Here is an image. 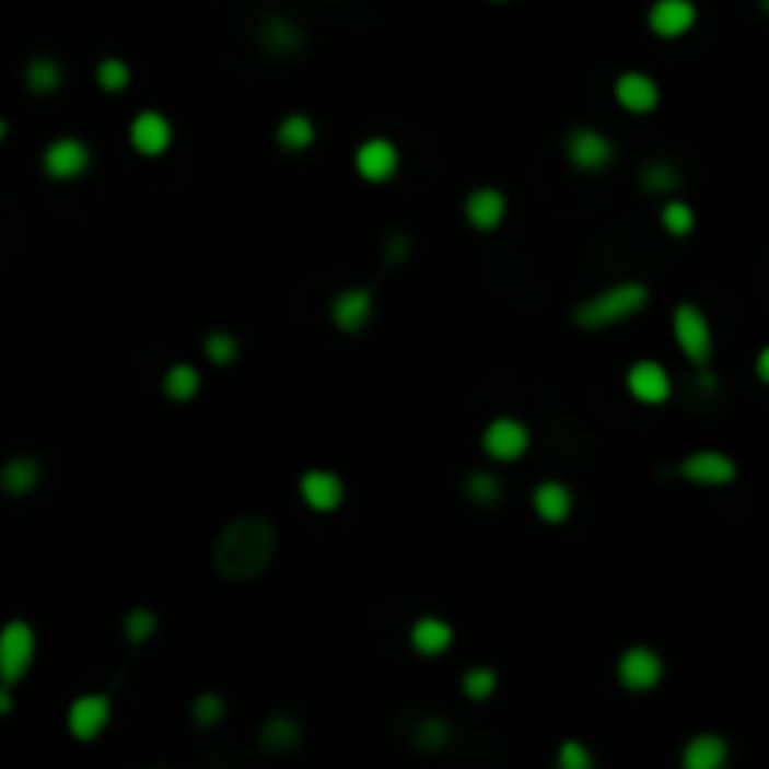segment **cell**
<instances>
[{
  "instance_id": "cell-1",
  "label": "cell",
  "mask_w": 769,
  "mask_h": 769,
  "mask_svg": "<svg viewBox=\"0 0 769 769\" xmlns=\"http://www.w3.org/2000/svg\"><path fill=\"white\" fill-rule=\"evenodd\" d=\"M275 548H278L275 526L267 519H259V514H244V519L230 522L214 537L211 567L230 582H248L267 571L270 559H275Z\"/></svg>"
},
{
  "instance_id": "cell-2",
  "label": "cell",
  "mask_w": 769,
  "mask_h": 769,
  "mask_svg": "<svg viewBox=\"0 0 769 769\" xmlns=\"http://www.w3.org/2000/svg\"><path fill=\"white\" fill-rule=\"evenodd\" d=\"M645 301H650V290H645L642 282L611 286V290H601L597 296H590L585 304H579V308H574V323L585 330L611 327V323L631 319L634 312H642Z\"/></svg>"
},
{
  "instance_id": "cell-3",
  "label": "cell",
  "mask_w": 769,
  "mask_h": 769,
  "mask_svg": "<svg viewBox=\"0 0 769 769\" xmlns=\"http://www.w3.org/2000/svg\"><path fill=\"white\" fill-rule=\"evenodd\" d=\"M34 661V627L23 619H12L0 634V672H4V687L20 684V676Z\"/></svg>"
},
{
  "instance_id": "cell-4",
  "label": "cell",
  "mask_w": 769,
  "mask_h": 769,
  "mask_svg": "<svg viewBox=\"0 0 769 769\" xmlns=\"http://www.w3.org/2000/svg\"><path fill=\"white\" fill-rule=\"evenodd\" d=\"M676 342L695 364L710 361V349H713L710 319H706L695 304H679L676 308Z\"/></svg>"
},
{
  "instance_id": "cell-5",
  "label": "cell",
  "mask_w": 769,
  "mask_h": 769,
  "mask_svg": "<svg viewBox=\"0 0 769 769\" xmlns=\"http://www.w3.org/2000/svg\"><path fill=\"white\" fill-rule=\"evenodd\" d=\"M664 676V664L650 645H631V650L619 657V684L627 690H650L657 687Z\"/></svg>"
},
{
  "instance_id": "cell-6",
  "label": "cell",
  "mask_w": 769,
  "mask_h": 769,
  "mask_svg": "<svg viewBox=\"0 0 769 769\" xmlns=\"http://www.w3.org/2000/svg\"><path fill=\"white\" fill-rule=\"evenodd\" d=\"M529 447V432L522 421H511V417H500L485 428V451L492 454L496 462H514L522 458Z\"/></svg>"
},
{
  "instance_id": "cell-7",
  "label": "cell",
  "mask_w": 769,
  "mask_h": 769,
  "mask_svg": "<svg viewBox=\"0 0 769 769\" xmlns=\"http://www.w3.org/2000/svg\"><path fill=\"white\" fill-rule=\"evenodd\" d=\"M357 173H361L364 180H372V185H383V180H391L398 173V147L391 143V139H369V143H361V151H357Z\"/></svg>"
},
{
  "instance_id": "cell-8",
  "label": "cell",
  "mask_w": 769,
  "mask_h": 769,
  "mask_svg": "<svg viewBox=\"0 0 769 769\" xmlns=\"http://www.w3.org/2000/svg\"><path fill=\"white\" fill-rule=\"evenodd\" d=\"M627 387H631V395L638 401H645V406H661V401H668L672 395V380L657 361H638L634 369L627 372Z\"/></svg>"
},
{
  "instance_id": "cell-9",
  "label": "cell",
  "mask_w": 769,
  "mask_h": 769,
  "mask_svg": "<svg viewBox=\"0 0 769 769\" xmlns=\"http://www.w3.org/2000/svg\"><path fill=\"white\" fill-rule=\"evenodd\" d=\"M567 154H571V162L579 165V170L597 173L611 162V154L616 151H611V143L601 132H593V128H579V132H571V139H567Z\"/></svg>"
},
{
  "instance_id": "cell-10",
  "label": "cell",
  "mask_w": 769,
  "mask_h": 769,
  "mask_svg": "<svg viewBox=\"0 0 769 769\" xmlns=\"http://www.w3.org/2000/svg\"><path fill=\"white\" fill-rule=\"evenodd\" d=\"M109 721V698L106 695H83L68 710V729L75 739H94Z\"/></svg>"
},
{
  "instance_id": "cell-11",
  "label": "cell",
  "mask_w": 769,
  "mask_h": 769,
  "mask_svg": "<svg viewBox=\"0 0 769 769\" xmlns=\"http://www.w3.org/2000/svg\"><path fill=\"white\" fill-rule=\"evenodd\" d=\"M698 12L690 0H657V4L650 8V31L661 34V38H679V34H687L695 27Z\"/></svg>"
},
{
  "instance_id": "cell-12",
  "label": "cell",
  "mask_w": 769,
  "mask_h": 769,
  "mask_svg": "<svg viewBox=\"0 0 769 769\" xmlns=\"http://www.w3.org/2000/svg\"><path fill=\"white\" fill-rule=\"evenodd\" d=\"M42 162H46V173L54 180H72L91 165V151H86L80 139H57Z\"/></svg>"
},
{
  "instance_id": "cell-13",
  "label": "cell",
  "mask_w": 769,
  "mask_h": 769,
  "mask_svg": "<svg viewBox=\"0 0 769 769\" xmlns=\"http://www.w3.org/2000/svg\"><path fill=\"white\" fill-rule=\"evenodd\" d=\"M679 469H684V477L695 480V485H729V480L736 477V462H732L729 454H716V451L690 454Z\"/></svg>"
},
{
  "instance_id": "cell-14",
  "label": "cell",
  "mask_w": 769,
  "mask_h": 769,
  "mask_svg": "<svg viewBox=\"0 0 769 769\" xmlns=\"http://www.w3.org/2000/svg\"><path fill=\"white\" fill-rule=\"evenodd\" d=\"M301 496L312 511H335V506L342 503L346 488L330 469H308V474L301 477Z\"/></svg>"
},
{
  "instance_id": "cell-15",
  "label": "cell",
  "mask_w": 769,
  "mask_h": 769,
  "mask_svg": "<svg viewBox=\"0 0 769 769\" xmlns=\"http://www.w3.org/2000/svg\"><path fill=\"white\" fill-rule=\"evenodd\" d=\"M616 102L631 113H653V106L661 102V91L650 75L627 72V75H619V83H616Z\"/></svg>"
},
{
  "instance_id": "cell-16",
  "label": "cell",
  "mask_w": 769,
  "mask_h": 769,
  "mask_svg": "<svg viewBox=\"0 0 769 769\" xmlns=\"http://www.w3.org/2000/svg\"><path fill=\"white\" fill-rule=\"evenodd\" d=\"M372 316V293L369 290H342L330 301V319L342 330H361Z\"/></svg>"
},
{
  "instance_id": "cell-17",
  "label": "cell",
  "mask_w": 769,
  "mask_h": 769,
  "mask_svg": "<svg viewBox=\"0 0 769 769\" xmlns=\"http://www.w3.org/2000/svg\"><path fill=\"white\" fill-rule=\"evenodd\" d=\"M173 139V128L162 113H139L132 120V147L139 154H162Z\"/></svg>"
},
{
  "instance_id": "cell-18",
  "label": "cell",
  "mask_w": 769,
  "mask_h": 769,
  "mask_svg": "<svg viewBox=\"0 0 769 769\" xmlns=\"http://www.w3.org/2000/svg\"><path fill=\"white\" fill-rule=\"evenodd\" d=\"M503 214H506V199L496 188H477L466 199V218L474 230H496L503 222Z\"/></svg>"
},
{
  "instance_id": "cell-19",
  "label": "cell",
  "mask_w": 769,
  "mask_h": 769,
  "mask_svg": "<svg viewBox=\"0 0 769 769\" xmlns=\"http://www.w3.org/2000/svg\"><path fill=\"white\" fill-rule=\"evenodd\" d=\"M729 762V743L713 732H702L684 747V769H721Z\"/></svg>"
},
{
  "instance_id": "cell-20",
  "label": "cell",
  "mask_w": 769,
  "mask_h": 769,
  "mask_svg": "<svg viewBox=\"0 0 769 769\" xmlns=\"http://www.w3.org/2000/svg\"><path fill=\"white\" fill-rule=\"evenodd\" d=\"M409 642H413V650L421 653V657H440V653L454 642V631H451V624H443V619L424 616V619H417L413 624Z\"/></svg>"
},
{
  "instance_id": "cell-21",
  "label": "cell",
  "mask_w": 769,
  "mask_h": 769,
  "mask_svg": "<svg viewBox=\"0 0 769 769\" xmlns=\"http://www.w3.org/2000/svg\"><path fill=\"white\" fill-rule=\"evenodd\" d=\"M533 506H537V514L545 522H563L567 514H571V492H567L559 480H545V485H537V492H533Z\"/></svg>"
},
{
  "instance_id": "cell-22",
  "label": "cell",
  "mask_w": 769,
  "mask_h": 769,
  "mask_svg": "<svg viewBox=\"0 0 769 769\" xmlns=\"http://www.w3.org/2000/svg\"><path fill=\"white\" fill-rule=\"evenodd\" d=\"M0 480H4V488L12 496L31 492V488L38 485V462L34 458H12L4 469H0Z\"/></svg>"
},
{
  "instance_id": "cell-23",
  "label": "cell",
  "mask_w": 769,
  "mask_h": 769,
  "mask_svg": "<svg viewBox=\"0 0 769 769\" xmlns=\"http://www.w3.org/2000/svg\"><path fill=\"white\" fill-rule=\"evenodd\" d=\"M259 739H264L267 750H290L301 743V724H293L290 716H270L264 732H259Z\"/></svg>"
},
{
  "instance_id": "cell-24",
  "label": "cell",
  "mask_w": 769,
  "mask_h": 769,
  "mask_svg": "<svg viewBox=\"0 0 769 769\" xmlns=\"http://www.w3.org/2000/svg\"><path fill=\"white\" fill-rule=\"evenodd\" d=\"M312 139H316V125L308 117H301V113H293V117H286L278 125V143L286 151H304V147H312Z\"/></svg>"
},
{
  "instance_id": "cell-25",
  "label": "cell",
  "mask_w": 769,
  "mask_h": 769,
  "mask_svg": "<svg viewBox=\"0 0 769 769\" xmlns=\"http://www.w3.org/2000/svg\"><path fill=\"white\" fill-rule=\"evenodd\" d=\"M264 46L270 54H293V49L301 46V31H296L290 20H270L264 27Z\"/></svg>"
},
{
  "instance_id": "cell-26",
  "label": "cell",
  "mask_w": 769,
  "mask_h": 769,
  "mask_svg": "<svg viewBox=\"0 0 769 769\" xmlns=\"http://www.w3.org/2000/svg\"><path fill=\"white\" fill-rule=\"evenodd\" d=\"M196 391H199V372L191 369V364H173V369L165 372V395L173 401H188Z\"/></svg>"
},
{
  "instance_id": "cell-27",
  "label": "cell",
  "mask_w": 769,
  "mask_h": 769,
  "mask_svg": "<svg viewBox=\"0 0 769 769\" xmlns=\"http://www.w3.org/2000/svg\"><path fill=\"white\" fill-rule=\"evenodd\" d=\"M27 86H31L34 94L57 91V86H60V65H57V60H49V57L31 60V65H27Z\"/></svg>"
},
{
  "instance_id": "cell-28",
  "label": "cell",
  "mask_w": 769,
  "mask_h": 769,
  "mask_svg": "<svg viewBox=\"0 0 769 769\" xmlns=\"http://www.w3.org/2000/svg\"><path fill=\"white\" fill-rule=\"evenodd\" d=\"M661 222L672 237H687V233L695 230V211H690L687 203H679V199H672V203L661 211Z\"/></svg>"
},
{
  "instance_id": "cell-29",
  "label": "cell",
  "mask_w": 769,
  "mask_h": 769,
  "mask_svg": "<svg viewBox=\"0 0 769 769\" xmlns=\"http://www.w3.org/2000/svg\"><path fill=\"white\" fill-rule=\"evenodd\" d=\"M466 496H469L474 503H485V506L500 503V480L480 469V474H474V477L466 480Z\"/></svg>"
},
{
  "instance_id": "cell-30",
  "label": "cell",
  "mask_w": 769,
  "mask_h": 769,
  "mask_svg": "<svg viewBox=\"0 0 769 769\" xmlns=\"http://www.w3.org/2000/svg\"><path fill=\"white\" fill-rule=\"evenodd\" d=\"M462 690H466L474 702H480V698H488L496 690V672L492 668H469L466 679H462Z\"/></svg>"
},
{
  "instance_id": "cell-31",
  "label": "cell",
  "mask_w": 769,
  "mask_h": 769,
  "mask_svg": "<svg viewBox=\"0 0 769 769\" xmlns=\"http://www.w3.org/2000/svg\"><path fill=\"white\" fill-rule=\"evenodd\" d=\"M98 83H102V91H125L128 86V65L125 60H102L98 65Z\"/></svg>"
},
{
  "instance_id": "cell-32",
  "label": "cell",
  "mask_w": 769,
  "mask_h": 769,
  "mask_svg": "<svg viewBox=\"0 0 769 769\" xmlns=\"http://www.w3.org/2000/svg\"><path fill=\"white\" fill-rule=\"evenodd\" d=\"M154 627H159V619H154V611H147V608H136L132 616L125 619V634L132 638V642H143V638H151Z\"/></svg>"
},
{
  "instance_id": "cell-33",
  "label": "cell",
  "mask_w": 769,
  "mask_h": 769,
  "mask_svg": "<svg viewBox=\"0 0 769 769\" xmlns=\"http://www.w3.org/2000/svg\"><path fill=\"white\" fill-rule=\"evenodd\" d=\"M642 185L650 188V191H668V188L679 185V173L672 170V165H645Z\"/></svg>"
},
{
  "instance_id": "cell-34",
  "label": "cell",
  "mask_w": 769,
  "mask_h": 769,
  "mask_svg": "<svg viewBox=\"0 0 769 769\" xmlns=\"http://www.w3.org/2000/svg\"><path fill=\"white\" fill-rule=\"evenodd\" d=\"M222 713H225V706H222V698H218V695H199L196 698V710H191L196 724H203V729H211V724L222 721Z\"/></svg>"
},
{
  "instance_id": "cell-35",
  "label": "cell",
  "mask_w": 769,
  "mask_h": 769,
  "mask_svg": "<svg viewBox=\"0 0 769 769\" xmlns=\"http://www.w3.org/2000/svg\"><path fill=\"white\" fill-rule=\"evenodd\" d=\"M207 357H211L214 364H230L233 357H237V342H233L230 335H222V330H214V335H207Z\"/></svg>"
},
{
  "instance_id": "cell-36",
  "label": "cell",
  "mask_w": 769,
  "mask_h": 769,
  "mask_svg": "<svg viewBox=\"0 0 769 769\" xmlns=\"http://www.w3.org/2000/svg\"><path fill=\"white\" fill-rule=\"evenodd\" d=\"M559 766H563V769H590L593 758H590V750H585L579 739H567L563 747H559Z\"/></svg>"
},
{
  "instance_id": "cell-37",
  "label": "cell",
  "mask_w": 769,
  "mask_h": 769,
  "mask_svg": "<svg viewBox=\"0 0 769 769\" xmlns=\"http://www.w3.org/2000/svg\"><path fill=\"white\" fill-rule=\"evenodd\" d=\"M417 736H421V747L435 750V747H443V743L451 739V729H447V724H443V721H424Z\"/></svg>"
},
{
  "instance_id": "cell-38",
  "label": "cell",
  "mask_w": 769,
  "mask_h": 769,
  "mask_svg": "<svg viewBox=\"0 0 769 769\" xmlns=\"http://www.w3.org/2000/svg\"><path fill=\"white\" fill-rule=\"evenodd\" d=\"M755 369H758V380L769 383V346L762 349V353H758V364H755Z\"/></svg>"
},
{
  "instance_id": "cell-39",
  "label": "cell",
  "mask_w": 769,
  "mask_h": 769,
  "mask_svg": "<svg viewBox=\"0 0 769 769\" xmlns=\"http://www.w3.org/2000/svg\"><path fill=\"white\" fill-rule=\"evenodd\" d=\"M387 256H395V264H398V259L406 256V241H401V237L391 241V244H387Z\"/></svg>"
},
{
  "instance_id": "cell-40",
  "label": "cell",
  "mask_w": 769,
  "mask_h": 769,
  "mask_svg": "<svg viewBox=\"0 0 769 769\" xmlns=\"http://www.w3.org/2000/svg\"><path fill=\"white\" fill-rule=\"evenodd\" d=\"M762 8H766V12H769V0H762Z\"/></svg>"
}]
</instances>
